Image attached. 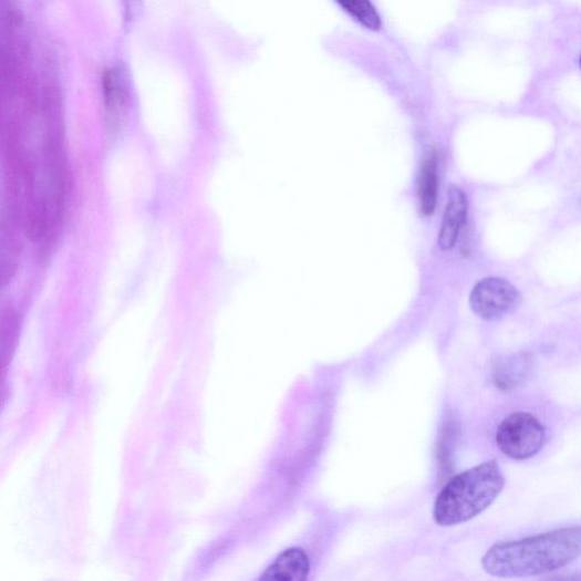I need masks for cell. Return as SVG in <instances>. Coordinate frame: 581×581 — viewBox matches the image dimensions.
<instances>
[{
    "label": "cell",
    "instance_id": "7",
    "mask_svg": "<svg viewBox=\"0 0 581 581\" xmlns=\"http://www.w3.org/2000/svg\"><path fill=\"white\" fill-rule=\"evenodd\" d=\"M531 367L532 356L528 352L505 355L491 369V378L498 388L511 390L528 377Z\"/></svg>",
    "mask_w": 581,
    "mask_h": 581
},
{
    "label": "cell",
    "instance_id": "3",
    "mask_svg": "<svg viewBox=\"0 0 581 581\" xmlns=\"http://www.w3.org/2000/svg\"><path fill=\"white\" fill-rule=\"evenodd\" d=\"M547 439L542 423L529 413L508 416L497 432V444L501 453L517 461L539 455Z\"/></svg>",
    "mask_w": 581,
    "mask_h": 581
},
{
    "label": "cell",
    "instance_id": "10",
    "mask_svg": "<svg viewBox=\"0 0 581 581\" xmlns=\"http://www.w3.org/2000/svg\"><path fill=\"white\" fill-rule=\"evenodd\" d=\"M103 89H104V96L105 102L107 105L108 111H112L114 105L116 104V83H115V75L112 70L106 69L103 74Z\"/></svg>",
    "mask_w": 581,
    "mask_h": 581
},
{
    "label": "cell",
    "instance_id": "2",
    "mask_svg": "<svg viewBox=\"0 0 581 581\" xmlns=\"http://www.w3.org/2000/svg\"><path fill=\"white\" fill-rule=\"evenodd\" d=\"M505 486L506 477L495 460L457 475L443 487L435 501V522L453 527L474 519L496 502Z\"/></svg>",
    "mask_w": 581,
    "mask_h": 581
},
{
    "label": "cell",
    "instance_id": "9",
    "mask_svg": "<svg viewBox=\"0 0 581 581\" xmlns=\"http://www.w3.org/2000/svg\"><path fill=\"white\" fill-rule=\"evenodd\" d=\"M339 6L367 29L374 31L381 29V17L371 2H366V0H345V2H340Z\"/></svg>",
    "mask_w": 581,
    "mask_h": 581
},
{
    "label": "cell",
    "instance_id": "5",
    "mask_svg": "<svg viewBox=\"0 0 581 581\" xmlns=\"http://www.w3.org/2000/svg\"><path fill=\"white\" fill-rule=\"evenodd\" d=\"M467 214L468 199L466 194L459 187H452L437 238L438 247L443 251H449L456 246L467 220Z\"/></svg>",
    "mask_w": 581,
    "mask_h": 581
},
{
    "label": "cell",
    "instance_id": "11",
    "mask_svg": "<svg viewBox=\"0 0 581 581\" xmlns=\"http://www.w3.org/2000/svg\"><path fill=\"white\" fill-rule=\"evenodd\" d=\"M543 581H581V574H566V575H556L544 579Z\"/></svg>",
    "mask_w": 581,
    "mask_h": 581
},
{
    "label": "cell",
    "instance_id": "1",
    "mask_svg": "<svg viewBox=\"0 0 581 581\" xmlns=\"http://www.w3.org/2000/svg\"><path fill=\"white\" fill-rule=\"evenodd\" d=\"M580 557L581 525H575L498 543L485 553L481 566L497 578H529L558 571Z\"/></svg>",
    "mask_w": 581,
    "mask_h": 581
},
{
    "label": "cell",
    "instance_id": "12",
    "mask_svg": "<svg viewBox=\"0 0 581 581\" xmlns=\"http://www.w3.org/2000/svg\"><path fill=\"white\" fill-rule=\"evenodd\" d=\"M580 68H581V58H580Z\"/></svg>",
    "mask_w": 581,
    "mask_h": 581
},
{
    "label": "cell",
    "instance_id": "8",
    "mask_svg": "<svg viewBox=\"0 0 581 581\" xmlns=\"http://www.w3.org/2000/svg\"><path fill=\"white\" fill-rule=\"evenodd\" d=\"M417 183L421 210L423 215L430 216L437 206L439 183L437 159L434 153L424 159Z\"/></svg>",
    "mask_w": 581,
    "mask_h": 581
},
{
    "label": "cell",
    "instance_id": "6",
    "mask_svg": "<svg viewBox=\"0 0 581 581\" xmlns=\"http://www.w3.org/2000/svg\"><path fill=\"white\" fill-rule=\"evenodd\" d=\"M309 573L310 561L307 553L292 548L281 553L258 581H308Z\"/></svg>",
    "mask_w": 581,
    "mask_h": 581
},
{
    "label": "cell",
    "instance_id": "4",
    "mask_svg": "<svg viewBox=\"0 0 581 581\" xmlns=\"http://www.w3.org/2000/svg\"><path fill=\"white\" fill-rule=\"evenodd\" d=\"M520 291L504 278H486L471 290L469 303L475 314L487 322L500 321L520 305Z\"/></svg>",
    "mask_w": 581,
    "mask_h": 581
}]
</instances>
